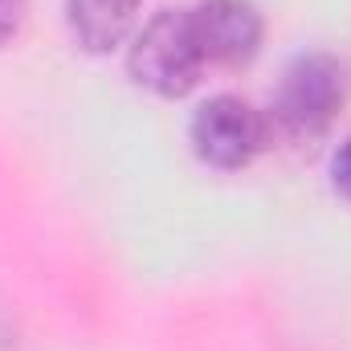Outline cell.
I'll return each instance as SVG.
<instances>
[{
  "label": "cell",
  "mask_w": 351,
  "mask_h": 351,
  "mask_svg": "<svg viewBox=\"0 0 351 351\" xmlns=\"http://www.w3.org/2000/svg\"><path fill=\"white\" fill-rule=\"evenodd\" d=\"M348 102V70L331 53H306L298 58L274 94V119L294 139L323 135Z\"/></svg>",
  "instance_id": "obj_2"
},
{
  "label": "cell",
  "mask_w": 351,
  "mask_h": 351,
  "mask_svg": "<svg viewBox=\"0 0 351 351\" xmlns=\"http://www.w3.org/2000/svg\"><path fill=\"white\" fill-rule=\"evenodd\" d=\"M331 184H335V192L351 200V139L335 152V160H331Z\"/></svg>",
  "instance_id": "obj_7"
},
{
  "label": "cell",
  "mask_w": 351,
  "mask_h": 351,
  "mask_svg": "<svg viewBox=\"0 0 351 351\" xmlns=\"http://www.w3.org/2000/svg\"><path fill=\"white\" fill-rule=\"evenodd\" d=\"M25 12H29V0H0V49L21 33Z\"/></svg>",
  "instance_id": "obj_6"
},
{
  "label": "cell",
  "mask_w": 351,
  "mask_h": 351,
  "mask_svg": "<svg viewBox=\"0 0 351 351\" xmlns=\"http://www.w3.org/2000/svg\"><path fill=\"white\" fill-rule=\"evenodd\" d=\"M127 70L143 90L160 94V98H180L196 86L200 70H204V53L192 29V12L164 8L156 12L131 41L127 53Z\"/></svg>",
  "instance_id": "obj_1"
},
{
  "label": "cell",
  "mask_w": 351,
  "mask_h": 351,
  "mask_svg": "<svg viewBox=\"0 0 351 351\" xmlns=\"http://www.w3.org/2000/svg\"><path fill=\"white\" fill-rule=\"evenodd\" d=\"M192 152L221 172L254 164V156L269 143V123L258 106H250L237 94H217L196 106L192 127H188Z\"/></svg>",
  "instance_id": "obj_3"
},
{
  "label": "cell",
  "mask_w": 351,
  "mask_h": 351,
  "mask_svg": "<svg viewBox=\"0 0 351 351\" xmlns=\"http://www.w3.org/2000/svg\"><path fill=\"white\" fill-rule=\"evenodd\" d=\"M192 29L204 62L241 66L262 45V12L250 0H200L192 8Z\"/></svg>",
  "instance_id": "obj_4"
},
{
  "label": "cell",
  "mask_w": 351,
  "mask_h": 351,
  "mask_svg": "<svg viewBox=\"0 0 351 351\" xmlns=\"http://www.w3.org/2000/svg\"><path fill=\"white\" fill-rule=\"evenodd\" d=\"M139 0H66V25L90 53H110L135 29Z\"/></svg>",
  "instance_id": "obj_5"
}]
</instances>
